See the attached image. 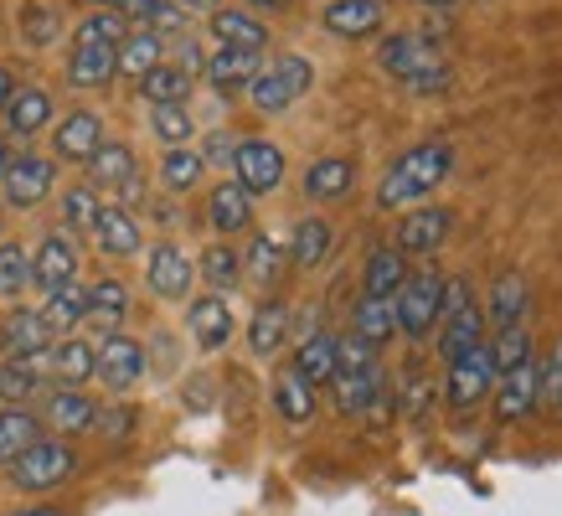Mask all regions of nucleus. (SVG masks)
Returning a JSON list of instances; mask_svg holds the SVG:
<instances>
[{"label": "nucleus", "mask_w": 562, "mask_h": 516, "mask_svg": "<svg viewBox=\"0 0 562 516\" xmlns=\"http://www.w3.org/2000/svg\"><path fill=\"white\" fill-rule=\"evenodd\" d=\"M449 171H454V145H443V139L413 145V150L397 155L392 171L382 176L376 206H382V212H413V206H424L428 197L449 181Z\"/></svg>", "instance_id": "f257e3e1"}, {"label": "nucleus", "mask_w": 562, "mask_h": 516, "mask_svg": "<svg viewBox=\"0 0 562 516\" xmlns=\"http://www.w3.org/2000/svg\"><path fill=\"white\" fill-rule=\"evenodd\" d=\"M376 68L387 72V78H397V83L418 88V93L449 83V57H443L434 26H413V32L382 36V42H376Z\"/></svg>", "instance_id": "f03ea898"}, {"label": "nucleus", "mask_w": 562, "mask_h": 516, "mask_svg": "<svg viewBox=\"0 0 562 516\" xmlns=\"http://www.w3.org/2000/svg\"><path fill=\"white\" fill-rule=\"evenodd\" d=\"M72 470H78V449L68 439H57V434H42L32 449H21L16 460L5 464V481L26 491V496H42V491H57Z\"/></svg>", "instance_id": "7ed1b4c3"}, {"label": "nucleus", "mask_w": 562, "mask_h": 516, "mask_svg": "<svg viewBox=\"0 0 562 516\" xmlns=\"http://www.w3.org/2000/svg\"><path fill=\"white\" fill-rule=\"evenodd\" d=\"M310 83H315V63L300 57V52H284V57L263 63V72L248 83V103L258 114H284V109H294L305 99Z\"/></svg>", "instance_id": "20e7f679"}, {"label": "nucleus", "mask_w": 562, "mask_h": 516, "mask_svg": "<svg viewBox=\"0 0 562 516\" xmlns=\"http://www.w3.org/2000/svg\"><path fill=\"white\" fill-rule=\"evenodd\" d=\"M439 294H443V274H434V269L403 279V290L392 294V305H397V336H408V341L434 336L439 330Z\"/></svg>", "instance_id": "39448f33"}, {"label": "nucleus", "mask_w": 562, "mask_h": 516, "mask_svg": "<svg viewBox=\"0 0 562 516\" xmlns=\"http://www.w3.org/2000/svg\"><path fill=\"white\" fill-rule=\"evenodd\" d=\"M57 187V160L47 155H16L5 176H0V191H5V206H16V212H32L42 206Z\"/></svg>", "instance_id": "423d86ee"}, {"label": "nucleus", "mask_w": 562, "mask_h": 516, "mask_svg": "<svg viewBox=\"0 0 562 516\" xmlns=\"http://www.w3.org/2000/svg\"><path fill=\"white\" fill-rule=\"evenodd\" d=\"M145 372H150V351H145L135 336H103L93 378H99L109 393H130V388H139Z\"/></svg>", "instance_id": "0eeeda50"}, {"label": "nucleus", "mask_w": 562, "mask_h": 516, "mask_svg": "<svg viewBox=\"0 0 562 516\" xmlns=\"http://www.w3.org/2000/svg\"><path fill=\"white\" fill-rule=\"evenodd\" d=\"M233 181L248 197H269L284 181V150L273 139H238V150H233Z\"/></svg>", "instance_id": "6e6552de"}, {"label": "nucleus", "mask_w": 562, "mask_h": 516, "mask_svg": "<svg viewBox=\"0 0 562 516\" xmlns=\"http://www.w3.org/2000/svg\"><path fill=\"white\" fill-rule=\"evenodd\" d=\"M145 284H150L155 300H171L181 305L196 284V258L187 248H176V243H155L150 248V263H145Z\"/></svg>", "instance_id": "1a4fd4ad"}, {"label": "nucleus", "mask_w": 562, "mask_h": 516, "mask_svg": "<svg viewBox=\"0 0 562 516\" xmlns=\"http://www.w3.org/2000/svg\"><path fill=\"white\" fill-rule=\"evenodd\" d=\"M495 393V367H491V351L480 346V351H470V357L449 361V382H443V397H449V408H480V403H491Z\"/></svg>", "instance_id": "9d476101"}, {"label": "nucleus", "mask_w": 562, "mask_h": 516, "mask_svg": "<svg viewBox=\"0 0 562 516\" xmlns=\"http://www.w3.org/2000/svg\"><path fill=\"white\" fill-rule=\"evenodd\" d=\"M449 227H454V217L443 212V206H413V212H403V223H397V233H392V248L403 258H428L439 254L443 238H449Z\"/></svg>", "instance_id": "9b49d317"}, {"label": "nucleus", "mask_w": 562, "mask_h": 516, "mask_svg": "<svg viewBox=\"0 0 562 516\" xmlns=\"http://www.w3.org/2000/svg\"><path fill=\"white\" fill-rule=\"evenodd\" d=\"M330 393H336V408L351 413V418H376V413L392 403L382 361H372L367 372H346V378H330Z\"/></svg>", "instance_id": "f8f14e48"}, {"label": "nucleus", "mask_w": 562, "mask_h": 516, "mask_svg": "<svg viewBox=\"0 0 562 516\" xmlns=\"http://www.w3.org/2000/svg\"><path fill=\"white\" fill-rule=\"evenodd\" d=\"M32 284L42 294L63 290V284H78V243H72L63 227L36 243V254H32Z\"/></svg>", "instance_id": "ddd939ff"}, {"label": "nucleus", "mask_w": 562, "mask_h": 516, "mask_svg": "<svg viewBox=\"0 0 562 516\" xmlns=\"http://www.w3.org/2000/svg\"><path fill=\"white\" fill-rule=\"evenodd\" d=\"M103 145V120L93 109H72L63 114V124L52 130V155L68 160V166H88V155Z\"/></svg>", "instance_id": "4468645a"}, {"label": "nucleus", "mask_w": 562, "mask_h": 516, "mask_svg": "<svg viewBox=\"0 0 562 516\" xmlns=\"http://www.w3.org/2000/svg\"><path fill=\"white\" fill-rule=\"evenodd\" d=\"M387 21V5L382 0H330L321 11V26L341 42H361V36H376Z\"/></svg>", "instance_id": "2eb2a0df"}, {"label": "nucleus", "mask_w": 562, "mask_h": 516, "mask_svg": "<svg viewBox=\"0 0 562 516\" xmlns=\"http://www.w3.org/2000/svg\"><path fill=\"white\" fill-rule=\"evenodd\" d=\"M491 403H495V418H501V424H521V418H531L537 403H542V397H537V357L521 361V367L506 372V378H495Z\"/></svg>", "instance_id": "dca6fc26"}, {"label": "nucleus", "mask_w": 562, "mask_h": 516, "mask_svg": "<svg viewBox=\"0 0 562 516\" xmlns=\"http://www.w3.org/2000/svg\"><path fill=\"white\" fill-rule=\"evenodd\" d=\"M42 413H47V424H52V434H57V439L88 434L93 424H99V403H93L83 388H47Z\"/></svg>", "instance_id": "f3484780"}, {"label": "nucleus", "mask_w": 562, "mask_h": 516, "mask_svg": "<svg viewBox=\"0 0 562 516\" xmlns=\"http://www.w3.org/2000/svg\"><path fill=\"white\" fill-rule=\"evenodd\" d=\"M206 83L222 93H248L258 72H263V52H243V47H212V57L202 63Z\"/></svg>", "instance_id": "a211bd4d"}, {"label": "nucleus", "mask_w": 562, "mask_h": 516, "mask_svg": "<svg viewBox=\"0 0 562 516\" xmlns=\"http://www.w3.org/2000/svg\"><path fill=\"white\" fill-rule=\"evenodd\" d=\"M93 367H99V346L93 341H83V336H63V341H52L47 378L57 382V388H88Z\"/></svg>", "instance_id": "6ab92c4d"}, {"label": "nucleus", "mask_w": 562, "mask_h": 516, "mask_svg": "<svg viewBox=\"0 0 562 516\" xmlns=\"http://www.w3.org/2000/svg\"><path fill=\"white\" fill-rule=\"evenodd\" d=\"M187 330H191V341L202 346V351H222V346L233 341V305H227L222 294H202V300H191L187 305Z\"/></svg>", "instance_id": "aec40b11"}, {"label": "nucleus", "mask_w": 562, "mask_h": 516, "mask_svg": "<svg viewBox=\"0 0 562 516\" xmlns=\"http://www.w3.org/2000/svg\"><path fill=\"white\" fill-rule=\"evenodd\" d=\"M52 341H57V336L47 330L42 310H11V315L0 321V351H5V357H47Z\"/></svg>", "instance_id": "412c9836"}, {"label": "nucleus", "mask_w": 562, "mask_h": 516, "mask_svg": "<svg viewBox=\"0 0 562 516\" xmlns=\"http://www.w3.org/2000/svg\"><path fill=\"white\" fill-rule=\"evenodd\" d=\"M52 93L47 88H16L11 93V103L0 109V124H5V135L11 139H32V135H42L52 124Z\"/></svg>", "instance_id": "4be33fe9"}, {"label": "nucleus", "mask_w": 562, "mask_h": 516, "mask_svg": "<svg viewBox=\"0 0 562 516\" xmlns=\"http://www.w3.org/2000/svg\"><path fill=\"white\" fill-rule=\"evenodd\" d=\"M124 321H130V290H124L120 279H93V284H88L83 326L103 330V336H120Z\"/></svg>", "instance_id": "5701e85b"}, {"label": "nucleus", "mask_w": 562, "mask_h": 516, "mask_svg": "<svg viewBox=\"0 0 562 516\" xmlns=\"http://www.w3.org/2000/svg\"><path fill=\"white\" fill-rule=\"evenodd\" d=\"M485 336H491V326H485V310H480V305H464L460 315L439 321V357L443 361L470 357V351H480V346H485Z\"/></svg>", "instance_id": "b1692460"}, {"label": "nucleus", "mask_w": 562, "mask_h": 516, "mask_svg": "<svg viewBox=\"0 0 562 516\" xmlns=\"http://www.w3.org/2000/svg\"><path fill=\"white\" fill-rule=\"evenodd\" d=\"M357 187V160L351 155H321L305 171V197L310 202H341Z\"/></svg>", "instance_id": "393cba45"}, {"label": "nucleus", "mask_w": 562, "mask_h": 516, "mask_svg": "<svg viewBox=\"0 0 562 516\" xmlns=\"http://www.w3.org/2000/svg\"><path fill=\"white\" fill-rule=\"evenodd\" d=\"M206 223H212V233H222V238H233V233H243V227H254V197H248L238 181L212 187V197H206Z\"/></svg>", "instance_id": "a878e982"}, {"label": "nucleus", "mask_w": 562, "mask_h": 516, "mask_svg": "<svg viewBox=\"0 0 562 516\" xmlns=\"http://www.w3.org/2000/svg\"><path fill=\"white\" fill-rule=\"evenodd\" d=\"M212 36H217V47L269 52V26H263L254 11H238V5H217V11H212Z\"/></svg>", "instance_id": "bb28decb"}, {"label": "nucleus", "mask_w": 562, "mask_h": 516, "mask_svg": "<svg viewBox=\"0 0 562 516\" xmlns=\"http://www.w3.org/2000/svg\"><path fill=\"white\" fill-rule=\"evenodd\" d=\"M47 393V357H5L0 361V403H32Z\"/></svg>", "instance_id": "cd10ccee"}, {"label": "nucleus", "mask_w": 562, "mask_h": 516, "mask_svg": "<svg viewBox=\"0 0 562 516\" xmlns=\"http://www.w3.org/2000/svg\"><path fill=\"white\" fill-rule=\"evenodd\" d=\"M93 243H99V254H109V258H135L139 248H145V233H139L135 212L103 206L99 223H93Z\"/></svg>", "instance_id": "c85d7f7f"}, {"label": "nucleus", "mask_w": 562, "mask_h": 516, "mask_svg": "<svg viewBox=\"0 0 562 516\" xmlns=\"http://www.w3.org/2000/svg\"><path fill=\"white\" fill-rule=\"evenodd\" d=\"M527 305H531V290L521 274H501L491 284V305H485V326L491 330H512V326H527Z\"/></svg>", "instance_id": "c756f323"}, {"label": "nucleus", "mask_w": 562, "mask_h": 516, "mask_svg": "<svg viewBox=\"0 0 562 516\" xmlns=\"http://www.w3.org/2000/svg\"><path fill=\"white\" fill-rule=\"evenodd\" d=\"M135 171H139L135 150H130V145H120V139H103L99 150L88 155V187H93V191H120Z\"/></svg>", "instance_id": "7c9ffc66"}, {"label": "nucleus", "mask_w": 562, "mask_h": 516, "mask_svg": "<svg viewBox=\"0 0 562 516\" xmlns=\"http://www.w3.org/2000/svg\"><path fill=\"white\" fill-rule=\"evenodd\" d=\"M166 63V42L150 32V26H135V32H124V42L114 47V72H124V78H145L150 68H160Z\"/></svg>", "instance_id": "2f4dec72"}, {"label": "nucleus", "mask_w": 562, "mask_h": 516, "mask_svg": "<svg viewBox=\"0 0 562 516\" xmlns=\"http://www.w3.org/2000/svg\"><path fill=\"white\" fill-rule=\"evenodd\" d=\"M403 279H408V258L397 254L392 243L372 248L367 254V269H361V294H372V300H392V294L403 290Z\"/></svg>", "instance_id": "473e14b6"}, {"label": "nucleus", "mask_w": 562, "mask_h": 516, "mask_svg": "<svg viewBox=\"0 0 562 516\" xmlns=\"http://www.w3.org/2000/svg\"><path fill=\"white\" fill-rule=\"evenodd\" d=\"M351 336L367 341L372 351H382V346L397 336V305H392V300H372V294H361L357 310H351Z\"/></svg>", "instance_id": "72a5a7b5"}, {"label": "nucleus", "mask_w": 562, "mask_h": 516, "mask_svg": "<svg viewBox=\"0 0 562 516\" xmlns=\"http://www.w3.org/2000/svg\"><path fill=\"white\" fill-rule=\"evenodd\" d=\"M284 263H290L284 238H273V233H254L248 254H243V279H254L258 290H269V284L284 279Z\"/></svg>", "instance_id": "f704fd0d"}, {"label": "nucleus", "mask_w": 562, "mask_h": 516, "mask_svg": "<svg viewBox=\"0 0 562 516\" xmlns=\"http://www.w3.org/2000/svg\"><path fill=\"white\" fill-rule=\"evenodd\" d=\"M290 321H294V310L284 300H263L254 310V321H248V351L254 357H273L284 346V336H290Z\"/></svg>", "instance_id": "c9c22d12"}, {"label": "nucleus", "mask_w": 562, "mask_h": 516, "mask_svg": "<svg viewBox=\"0 0 562 516\" xmlns=\"http://www.w3.org/2000/svg\"><path fill=\"white\" fill-rule=\"evenodd\" d=\"M294 378H305L310 388H321V382L336 378V336L330 330H310L305 341H300V351H294Z\"/></svg>", "instance_id": "e433bc0d"}, {"label": "nucleus", "mask_w": 562, "mask_h": 516, "mask_svg": "<svg viewBox=\"0 0 562 516\" xmlns=\"http://www.w3.org/2000/svg\"><path fill=\"white\" fill-rule=\"evenodd\" d=\"M83 310H88V284H63V290H52L42 300V321L63 341V336H72V330L83 326Z\"/></svg>", "instance_id": "4c0bfd02"}, {"label": "nucleus", "mask_w": 562, "mask_h": 516, "mask_svg": "<svg viewBox=\"0 0 562 516\" xmlns=\"http://www.w3.org/2000/svg\"><path fill=\"white\" fill-rule=\"evenodd\" d=\"M196 279L206 284V294H222V300H227V294L243 284V258L233 254L227 243H212V248L196 258Z\"/></svg>", "instance_id": "58836bf2"}, {"label": "nucleus", "mask_w": 562, "mask_h": 516, "mask_svg": "<svg viewBox=\"0 0 562 516\" xmlns=\"http://www.w3.org/2000/svg\"><path fill=\"white\" fill-rule=\"evenodd\" d=\"M330 243H336V233H330L325 217H300V223H294V238L284 243V248H290L294 269H315V263H325Z\"/></svg>", "instance_id": "ea45409f"}, {"label": "nucleus", "mask_w": 562, "mask_h": 516, "mask_svg": "<svg viewBox=\"0 0 562 516\" xmlns=\"http://www.w3.org/2000/svg\"><path fill=\"white\" fill-rule=\"evenodd\" d=\"M191 83H196V78H191L187 68H181V63H160V68H150L145 72V78H139V93H145V103H187L191 99Z\"/></svg>", "instance_id": "a19ab883"}, {"label": "nucleus", "mask_w": 562, "mask_h": 516, "mask_svg": "<svg viewBox=\"0 0 562 516\" xmlns=\"http://www.w3.org/2000/svg\"><path fill=\"white\" fill-rule=\"evenodd\" d=\"M485 351H491L495 378H506V372H516L521 361H531V357H537V346H531V330H527V326L491 330V336H485Z\"/></svg>", "instance_id": "79ce46f5"}, {"label": "nucleus", "mask_w": 562, "mask_h": 516, "mask_svg": "<svg viewBox=\"0 0 562 516\" xmlns=\"http://www.w3.org/2000/svg\"><path fill=\"white\" fill-rule=\"evenodd\" d=\"M36 439H42V418L32 408H0V464H11Z\"/></svg>", "instance_id": "37998d69"}, {"label": "nucleus", "mask_w": 562, "mask_h": 516, "mask_svg": "<svg viewBox=\"0 0 562 516\" xmlns=\"http://www.w3.org/2000/svg\"><path fill=\"white\" fill-rule=\"evenodd\" d=\"M68 83L72 88H109L114 83V47H72Z\"/></svg>", "instance_id": "c03bdc74"}, {"label": "nucleus", "mask_w": 562, "mask_h": 516, "mask_svg": "<svg viewBox=\"0 0 562 516\" xmlns=\"http://www.w3.org/2000/svg\"><path fill=\"white\" fill-rule=\"evenodd\" d=\"M273 408L284 424H310L315 418V388L305 378H294V372H279L273 382Z\"/></svg>", "instance_id": "a18cd8bd"}, {"label": "nucleus", "mask_w": 562, "mask_h": 516, "mask_svg": "<svg viewBox=\"0 0 562 516\" xmlns=\"http://www.w3.org/2000/svg\"><path fill=\"white\" fill-rule=\"evenodd\" d=\"M202 176H206L202 150H191V145H171V150L160 155V181H166L171 191H191Z\"/></svg>", "instance_id": "49530a36"}, {"label": "nucleus", "mask_w": 562, "mask_h": 516, "mask_svg": "<svg viewBox=\"0 0 562 516\" xmlns=\"http://www.w3.org/2000/svg\"><path fill=\"white\" fill-rule=\"evenodd\" d=\"M124 32H130V21L120 11H88L72 32V47H120Z\"/></svg>", "instance_id": "de8ad7c7"}, {"label": "nucleus", "mask_w": 562, "mask_h": 516, "mask_svg": "<svg viewBox=\"0 0 562 516\" xmlns=\"http://www.w3.org/2000/svg\"><path fill=\"white\" fill-rule=\"evenodd\" d=\"M150 130H155V139L171 150V145H187V139L196 135V120H191L187 103H155V109H150Z\"/></svg>", "instance_id": "09e8293b"}, {"label": "nucleus", "mask_w": 562, "mask_h": 516, "mask_svg": "<svg viewBox=\"0 0 562 516\" xmlns=\"http://www.w3.org/2000/svg\"><path fill=\"white\" fill-rule=\"evenodd\" d=\"M99 212H103V197L88 187V181L63 191V223H68V233H93Z\"/></svg>", "instance_id": "8fccbe9b"}, {"label": "nucleus", "mask_w": 562, "mask_h": 516, "mask_svg": "<svg viewBox=\"0 0 562 516\" xmlns=\"http://www.w3.org/2000/svg\"><path fill=\"white\" fill-rule=\"evenodd\" d=\"M26 284H32V254L21 243H0V294L16 300Z\"/></svg>", "instance_id": "3c124183"}, {"label": "nucleus", "mask_w": 562, "mask_h": 516, "mask_svg": "<svg viewBox=\"0 0 562 516\" xmlns=\"http://www.w3.org/2000/svg\"><path fill=\"white\" fill-rule=\"evenodd\" d=\"M21 36H26V47H52V42L63 36V16H57L52 5H42V0H32V5L21 11Z\"/></svg>", "instance_id": "603ef678"}, {"label": "nucleus", "mask_w": 562, "mask_h": 516, "mask_svg": "<svg viewBox=\"0 0 562 516\" xmlns=\"http://www.w3.org/2000/svg\"><path fill=\"white\" fill-rule=\"evenodd\" d=\"M93 429L103 434V445H124V439L135 434V408H130V403H103Z\"/></svg>", "instance_id": "864d4df0"}, {"label": "nucleus", "mask_w": 562, "mask_h": 516, "mask_svg": "<svg viewBox=\"0 0 562 516\" xmlns=\"http://www.w3.org/2000/svg\"><path fill=\"white\" fill-rule=\"evenodd\" d=\"M537 397L552 403V408H562V341L537 361Z\"/></svg>", "instance_id": "5fc2aeb1"}, {"label": "nucleus", "mask_w": 562, "mask_h": 516, "mask_svg": "<svg viewBox=\"0 0 562 516\" xmlns=\"http://www.w3.org/2000/svg\"><path fill=\"white\" fill-rule=\"evenodd\" d=\"M464 305H475V300H470V284H464V274H449L443 279V294H439V321L460 315Z\"/></svg>", "instance_id": "6e6d98bb"}, {"label": "nucleus", "mask_w": 562, "mask_h": 516, "mask_svg": "<svg viewBox=\"0 0 562 516\" xmlns=\"http://www.w3.org/2000/svg\"><path fill=\"white\" fill-rule=\"evenodd\" d=\"M233 150H238V139L227 135V130H212L202 145V160L206 166H233Z\"/></svg>", "instance_id": "4d7b16f0"}, {"label": "nucleus", "mask_w": 562, "mask_h": 516, "mask_svg": "<svg viewBox=\"0 0 562 516\" xmlns=\"http://www.w3.org/2000/svg\"><path fill=\"white\" fill-rule=\"evenodd\" d=\"M160 5H166V0H124L120 16H124V21H139V26H145V21H150Z\"/></svg>", "instance_id": "13d9d810"}, {"label": "nucleus", "mask_w": 562, "mask_h": 516, "mask_svg": "<svg viewBox=\"0 0 562 516\" xmlns=\"http://www.w3.org/2000/svg\"><path fill=\"white\" fill-rule=\"evenodd\" d=\"M11 93H16V78H11V68H5V63H0V109H5V103H11Z\"/></svg>", "instance_id": "bf43d9fd"}, {"label": "nucleus", "mask_w": 562, "mask_h": 516, "mask_svg": "<svg viewBox=\"0 0 562 516\" xmlns=\"http://www.w3.org/2000/svg\"><path fill=\"white\" fill-rule=\"evenodd\" d=\"M290 5L294 0H248V11H269V16L273 11H290Z\"/></svg>", "instance_id": "052dcab7"}, {"label": "nucleus", "mask_w": 562, "mask_h": 516, "mask_svg": "<svg viewBox=\"0 0 562 516\" xmlns=\"http://www.w3.org/2000/svg\"><path fill=\"white\" fill-rule=\"evenodd\" d=\"M176 5H181L187 16H191V11H217V0H176Z\"/></svg>", "instance_id": "680f3d73"}, {"label": "nucleus", "mask_w": 562, "mask_h": 516, "mask_svg": "<svg viewBox=\"0 0 562 516\" xmlns=\"http://www.w3.org/2000/svg\"><path fill=\"white\" fill-rule=\"evenodd\" d=\"M424 11H454V5H464V0H418Z\"/></svg>", "instance_id": "e2e57ef3"}, {"label": "nucleus", "mask_w": 562, "mask_h": 516, "mask_svg": "<svg viewBox=\"0 0 562 516\" xmlns=\"http://www.w3.org/2000/svg\"><path fill=\"white\" fill-rule=\"evenodd\" d=\"M16 516H63L57 506H26V512H16Z\"/></svg>", "instance_id": "0e129e2a"}, {"label": "nucleus", "mask_w": 562, "mask_h": 516, "mask_svg": "<svg viewBox=\"0 0 562 516\" xmlns=\"http://www.w3.org/2000/svg\"><path fill=\"white\" fill-rule=\"evenodd\" d=\"M11 160H16V155H11V145L0 139V176H5V166H11Z\"/></svg>", "instance_id": "69168bd1"}, {"label": "nucleus", "mask_w": 562, "mask_h": 516, "mask_svg": "<svg viewBox=\"0 0 562 516\" xmlns=\"http://www.w3.org/2000/svg\"><path fill=\"white\" fill-rule=\"evenodd\" d=\"M124 0H99V11H120Z\"/></svg>", "instance_id": "338daca9"}]
</instances>
